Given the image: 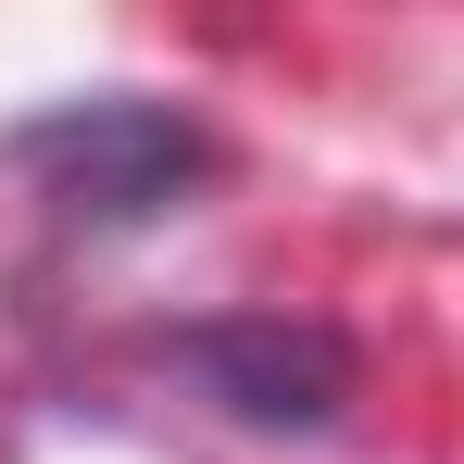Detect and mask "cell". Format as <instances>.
I'll use <instances>...</instances> for the list:
<instances>
[{"label":"cell","instance_id":"obj_1","mask_svg":"<svg viewBox=\"0 0 464 464\" xmlns=\"http://www.w3.org/2000/svg\"><path fill=\"white\" fill-rule=\"evenodd\" d=\"M0 176L63 238H139L227 176V139L151 88H88V101H38L25 126H0Z\"/></svg>","mask_w":464,"mask_h":464},{"label":"cell","instance_id":"obj_2","mask_svg":"<svg viewBox=\"0 0 464 464\" xmlns=\"http://www.w3.org/2000/svg\"><path fill=\"white\" fill-rule=\"evenodd\" d=\"M151 364L201 414L251 427V440H326L352 414V389H364L352 339L326 314H289V302H238V314H201V326H163Z\"/></svg>","mask_w":464,"mask_h":464}]
</instances>
